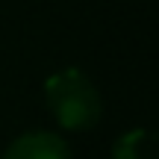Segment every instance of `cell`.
I'll use <instances>...</instances> for the list:
<instances>
[{"mask_svg":"<svg viewBox=\"0 0 159 159\" xmlns=\"http://www.w3.org/2000/svg\"><path fill=\"white\" fill-rule=\"evenodd\" d=\"M44 100L53 112L59 127L65 130H91L100 121L103 103L94 83L77 68H65L47 77L44 83Z\"/></svg>","mask_w":159,"mask_h":159,"instance_id":"obj_1","label":"cell"},{"mask_svg":"<svg viewBox=\"0 0 159 159\" xmlns=\"http://www.w3.org/2000/svg\"><path fill=\"white\" fill-rule=\"evenodd\" d=\"M3 159H71V150L56 133H24L6 148Z\"/></svg>","mask_w":159,"mask_h":159,"instance_id":"obj_2","label":"cell"},{"mask_svg":"<svg viewBox=\"0 0 159 159\" xmlns=\"http://www.w3.org/2000/svg\"><path fill=\"white\" fill-rule=\"evenodd\" d=\"M112 159H159L156 156V136L150 130H130L112 148Z\"/></svg>","mask_w":159,"mask_h":159,"instance_id":"obj_3","label":"cell"}]
</instances>
